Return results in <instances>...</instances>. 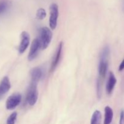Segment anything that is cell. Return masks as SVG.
<instances>
[{
	"label": "cell",
	"mask_w": 124,
	"mask_h": 124,
	"mask_svg": "<svg viewBox=\"0 0 124 124\" xmlns=\"http://www.w3.org/2000/svg\"><path fill=\"white\" fill-rule=\"evenodd\" d=\"M109 55H110V48L108 46H106L103 48L102 51L99 62V67H98L99 76L97 82V95L98 98L101 97L103 82L105 79L108 69Z\"/></svg>",
	"instance_id": "obj_1"
},
{
	"label": "cell",
	"mask_w": 124,
	"mask_h": 124,
	"mask_svg": "<svg viewBox=\"0 0 124 124\" xmlns=\"http://www.w3.org/2000/svg\"><path fill=\"white\" fill-rule=\"evenodd\" d=\"M52 32L49 28L47 27H44L41 28L39 32V41L41 49H46L49 46L50 43L52 41Z\"/></svg>",
	"instance_id": "obj_2"
},
{
	"label": "cell",
	"mask_w": 124,
	"mask_h": 124,
	"mask_svg": "<svg viewBox=\"0 0 124 124\" xmlns=\"http://www.w3.org/2000/svg\"><path fill=\"white\" fill-rule=\"evenodd\" d=\"M38 84L30 82L26 94V101L30 106H33L36 103L38 98V92L37 90Z\"/></svg>",
	"instance_id": "obj_3"
},
{
	"label": "cell",
	"mask_w": 124,
	"mask_h": 124,
	"mask_svg": "<svg viewBox=\"0 0 124 124\" xmlns=\"http://www.w3.org/2000/svg\"><path fill=\"white\" fill-rule=\"evenodd\" d=\"M59 16V7L55 3H52L50 6L49 25L52 30H54L57 26Z\"/></svg>",
	"instance_id": "obj_4"
},
{
	"label": "cell",
	"mask_w": 124,
	"mask_h": 124,
	"mask_svg": "<svg viewBox=\"0 0 124 124\" xmlns=\"http://www.w3.org/2000/svg\"><path fill=\"white\" fill-rule=\"evenodd\" d=\"M22 100L21 94L18 93H13L7 99L6 106L7 110H12L15 108L21 103Z\"/></svg>",
	"instance_id": "obj_5"
},
{
	"label": "cell",
	"mask_w": 124,
	"mask_h": 124,
	"mask_svg": "<svg viewBox=\"0 0 124 124\" xmlns=\"http://www.w3.org/2000/svg\"><path fill=\"white\" fill-rule=\"evenodd\" d=\"M40 49H41V48L39 39H35L32 41L31 47H30L29 53L28 54V60L31 61L35 59L38 54L39 51Z\"/></svg>",
	"instance_id": "obj_6"
},
{
	"label": "cell",
	"mask_w": 124,
	"mask_h": 124,
	"mask_svg": "<svg viewBox=\"0 0 124 124\" xmlns=\"http://www.w3.org/2000/svg\"><path fill=\"white\" fill-rule=\"evenodd\" d=\"M20 44L18 47V52L20 54L24 53L30 43V35L27 31H24L20 35Z\"/></svg>",
	"instance_id": "obj_7"
},
{
	"label": "cell",
	"mask_w": 124,
	"mask_h": 124,
	"mask_svg": "<svg viewBox=\"0 0 124 124\" xmlns=\"http://www.w3.org/2000/svg\"><path fill=\"white\" fill-rule=\"evenodd\" d=\"M62 48H63V42H61L59 43V46H58V48H57L56 52L55 54H54V58H53V61H52V64H51L50 67V71L53 72L56 67L58 66V64H59V61L61 60L62 55Z\"/></svg>",
	"instance_id": "obj_8"
},
{
	"label": "cell",
	"mask_w": 124,
	"mask_h": 124,
	"mask_svg": "<svg viewBox=\"0 0 124 124\" xmlns=\"http://www.w3.org/2000/svg\"><path fill=\"white\" fill-rule=\"evenodd\" d=\"M11 84L7 76H5L0 82V99L10 89Z\"/></svg>",
	"instance_id": "obj_9"
},
{
	"label": "cell",
	"mask_w": 124,
	"mask_h": 124,
	"mask_svg": "<svg viewBox=\"0 0 124 124\" xmlns=\"http://www.w3.org/2000/svg\"><path fill=\"white\" fill-rule=\"evenodd\" d=\"M116 82H117V80H116L115 75L112 71H110L106 85V92L108 94H111L112 93Z\"/></svg>",
	"instance_id": "obj_10"
},
{
	"label": "cell",
	"mask_w": 124,
	"mask_h": 124,
	"mask_svg": "<svg viewBox=\"0 0 124 124\" xmlns=\"http://www.w3.org/2000/svg\"><path fill=\"white\" fill-rule=\"evenodd\" d=\"M31 82L38 84L42 76V70L39 67H35L30 71Z\"/></svg>",
	"instance_id": "obj_11"
},
{
	"label": "cell",
	"mask_w": 124,
	"mask_h": 124,
	"mask_svg": "<svg viewBox=\"0 0 124 124\" xmlns=\"http://www.w3.org/2000/svg\"><path fill=\"white\" fill-rule=\"evenodd\" d=\"M105 118H104V124H110L113 118V111L112 108L109 106L105 107Z\"/></svg>",
	"instance_id": "obj_12"
},
{
	"label": "cell",
	"mask_w": 124,
	"mask_h": 124,
	"mask_svg": "<svg viewBox=\"0 0 124 124\" xmlns=\"http://www.w3.org/2000/svg\"><path fill=\"white\" fill-rule=\"evenodd\" d=\"M101 113L99 110H96L92 115L90 124H101Z\"/></svg>",
	"instance_id": "obj_13"
},
{
	"label": "cell",
	"mask_w": 124,
	"mask_h": 124,
	"mask_svg": "<svg viewBox=\"0 0 124 124\" xmlns=\"http://www.w3.org/2000/svg\"><path fill=\"white\" fill-rule=\"evenodd\" d=\"M10 6L9 2L6 0H0V14L4 13L8 8Z\"/></svg>",
	"instance_id": "obj_14"
},
{
	"label": "cell",
	"mask_w": 124,
	"mask_h": 124,
	"mask_svg": "<svg viewBox=\"0 0 124 124\" xmlns=\"http://www.w3.org/2000/svg\"><path fill=\"white\" fill-rule=\"evenodd\" d=\"M36 16L37 19H39V20H42V19H44L46 16V12L44 8H40L38 9L37 11H36Z\"/></svg>",
	"instance_id": "obj_15"
},
{
	"label": "cell",
	"mask_w": 124,
	"mask_h": 124,
	"mask_svg": "<svg viewBox=\"0 0 124 124\" xmlns=\"http://www.w3.org/2000/svg\"><path fill=\"white\" fill-rule=\"evenodd\" d=\"M16 117L17 113L13 112V113H12L10 115V116L7 119V124H15L16 120Z\"/></svg>",
	"instance_id": "obj_16"
},
{
	"label": "cell",
	"mask_w": 124,
	"mask_h": 124,
	"mask_svg": "<svg viewBox=\"0 0 124 124\" xmlns=\"http://www.w3.org/2000/svg\"><path fill=\"white\" fill-rule=\"evenodd\" d=\"M119 124H124V111L122 110L120 114Z\"/></svg>",
	"instance_id": "obj_17"
},
{
	"label": "cell",
	"mask_w": 124,
	"mask_h": 124,
	"mask_svg": "<svg viewBox=\"0 0 124 124\" xmlns=\"http://www.w3.org/2000/svg\"><path fill=\"white\" fill-rule=\"evenodd\" d=\"M124 70V59L122 60V62L121 63L119 67V71H121Z\"/></svg>",
	"instance_id": "obj_18"
}]
</instances>
